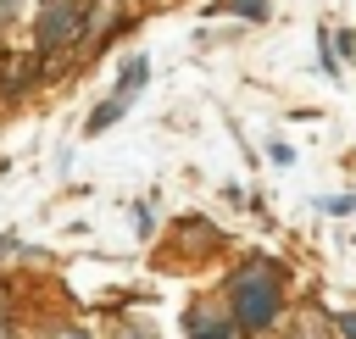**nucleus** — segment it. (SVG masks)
<instances>
[{"label": "nucleus", "mask_w": 356, "mask_h": 339, "mask_svg": "<svg viewBox=\"0 0 356 339\" xmlns=\"http://www.w3.org/2000/svg\"><path fill=\"white\" fill-rule=\"evenodd\" d=\"M211 11H239V17H250V22H261V17H267V0H217Z\"/></svg>", "instance_id": "obj_5"}, {"label": "nucleus", "mask_w": 356, "mask_h": 339, "mask_svg": "<svg viewBox=\"0 0 356 339\" xmlns=\"http://www.w3.org/2000/svg\"><path fill=\"white\" fill-rule=\"evenodd\" d=\"M117 339H156V328H150V322H128Z\"/></svg>", "instance_id": "obj_6"}, {"label": "nucleus", "mask_w": 356, "mask_h": 339, "mask_svg": "<svg viewBox=\"0 0 356 339\" xmlns=\"http://www.w3.org/2000/svg\"><path fill=\"white\" fill-rule=\"evenodd\" d=\"M228 300H234V322H239V328H267V322L278 317V267H273V261L239 267Z\"/></svg>", "instance_id": "obj_1"}, {"label": "nucleus", "mask_w": 356, "mask_h": 339, "mask_svg": "<svg viewBox=\"0 0 356 339\" xmlns=\"http://www.w3.org/2000/svg\"><path fill=\"white\" fill-rule=\"evenodd\" d=\"M17 6H22V0H0V22H6V17L17 11Z\"/></svg>", "instance_id": "obj_11"}, {"label": "nucleus", "mask_w": 356, "mask_h": 339, "mask_svg": "<svg viewBox=\"0 0 356 339\" xmlns=\"http://www.w3.org/2000/svg\"><path fill=\"white\" fill-rule=\"evenodd\" d=\"M184 328H189V339H234V328H228V317H217L211 306H195Z\"/></svg>", "instance_id": "obj_4"}, {"label": "nucleus", "mask_w": 356, "mask_h": 339, "mask_svg": "<svg viewBox=\"0 0 356 339\" xmlns=\"http://www.w3.org/2000/svg\"><path fill=\"white\" fill-rule=\"evenodd\" d=\"M78 28H83V6H78V0H44L39 28H33V44L50 56V50L72 44V39H78Z\"/></svg>", "instance_id": "obj_2"}, {"label": "nucleus", "mask_w": 356, "mask_h": 339, "mask_svg": "<svg viewBox=\"0 0 356 339\" xmlns=\"http://www.w3.org/2000/svg\"><path fill=\"white\" fill-rule=\"evenodd\" d=\"M50 339H89V333H83V328H56Z\"/></svg>", "instance_id": "obj_10"}, {"label": "nucleus", "mask_w": 356, "mask_h": 339, "mask_svg": "<svg viewBox=\"0 0 356 339\" xmlns=\"http://www.w3.org/2000/svg\"><path fill=\"white\" fill-rule=\"evenodd\" d=\"M339 333H345V339H356V311H345V317H339Z\"/></svg>", "instance_id": "obj_9"}, {"label": "nucleus", "mask_w": 356, "mask_h": 339, "mask_svg": "<svg viewBox=\"0 0 356 339\" xmlns=\"http://www.w3.org/2000/svg\"><path fill=\"white\" fill-rule=\"evenodd\" d=\"M11 250H17V245H11V239H0V256H11Z\"/></svg>", "instance_id": "obj_12"}, {"label": "nucleus", "mask_w": 356, "mask_h": 339, "mask_svg": "<svg viewBox=\"0 0 356 339\" xmlns=\"http://www.w3.org/2000/svg\"><path fill=\"white\" fill-rule=\"evenodd\" d=\"M300 339H328V333L317 328V317H306V328H300Z\"/></svg>", "instance_id": "obj_8"}, {"label": "nucleus", "mask_w": 356, "mask_h": 339, "mask_svg": "<svg viewBox=\"0 0 356 339\" xmlns=\"http://www.w3.org/2000/svg\"><path fill=\"white\" fill-rule=\"evenodd\" d=\"M328 211H356V195H339V200H323Z\"/></svg>", "instance_id": "obj_7"}, {"label": "nucleus", "mask_w": 356, "mask_h": 339, "mask_svg": "<svg viewBox=\"0 0 356 339\" xmlns=\"http://www.w3.org/2000/svg\"><path fill=\"white\" fill-rule=\"evenodd\" d=\"M145 78H150V61H145V56H134V61L122 67V78H117V89L106 94V106H100V111L89 117V133H100V128H111V122H117V117L128 111V94H134V89L145 83Z\"/></svg>", "instance_id": "obj_3"}]
</instances>
